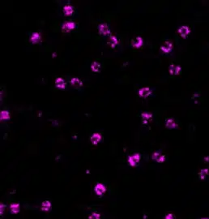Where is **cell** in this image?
I'll use <instances>...</instances> for the list:
<instances>
[{"label": "cell", "instance_id": "3", "mask_svg": "<svg viewBox=\"0 0 209 219\" xmlns=\"http://www.w3.org/2000/svg\"><path fill=\"white\" fill-rule=\"evenodd\" d=\"M177 32L180 34V36L185 38V37H186L191 33V29H190V28L187 27V26H182V27H180L178 28Z\"/></svg>", "mask_w": 209, "mask_h": 219}, {"label": "cell", "instance_id": "23", "mask_svg": "<svg viewBox=\"0 0 209 219\" xmlns=\"http://www.w3.org/2000/svg\"><path fill=\"white\" fill-rule=\"evenodd\" d=\"M10 209L13 214H17L20 211V205L19 204H11Z\"/></svg>", "mask_w": 209, "mask_h": 219}, {"label": "cell", "instance_id": "21", "mask_svg": "<svg viewBox=\"0 0 209 219\" xmlns=\"http://www.w3.org/2000/svg\"><path fill=\"white\" fill-rule=\"evenodd\" d=\"M91 68L93 72H98L100 68V63H98V62H96H96H93V63H92Z\"/></svg>", "mask_w": 209, "mask_h": 219}, {"label": "cell", "instance_id": "24", "mask_svg": "<svg viewBox=\"0 0 209 219\" xmlns=\"http://www.w3.org/2000/svg\"><path fill=\"white\" fill-rule=\"evenodd\" d=\"M89 219H100V216L97 213H93L89 216Z\"/></svg>", "mask_w": 209, "mask_h": 219}, {"label": "cell", "instance_id": "6", "mask_svg": "<svg viewBox=\"0 0 209 219\" xmlns=\"http://www.w3.org/2000/svg\"><path fill=\"white\" fill-rule=\"evenodd\" d=\"M106 191V188L104 184L102 183H97L95 186V192L98 196H101L103 195L104 192Z\"/></svg>", "mask_w": 209, "mask_h": 219}, {"label": "cell", "instance_id": "4", "mask_svg": "<svg viewBox=\"0 0 209 219\" xmlns=\"http://www.w3.org/2000/svg\"><path fill=\"white\" fill-rule=\"evenodd\" d=\"M173 49V43L171 42V41H165V43H164L163 45H161L160 46V49L163 51L164 53H169L171 50Z\"/></svg>", "mask_w": 209, "mask_h": 219}, {"label": "cell", "instance_id": "2", "mask_svg": "<svg viewBox=\"0 0 209 219\" xmlns=\"http://www.w3.org/2000/svg\"><path fill=\"white\" fill-rule=\"evenodd\" d=\"M76 28V23L74 22H66L64 23L62 26V31L63 33H68Z\"/></svg>", "mask_w": 209, "mask_h": 219}, {"label": "cell", "instance_id": "7", "mask_svg": "<svg viewBox=\"0 0 209 219\" xmlns=\"http://www.w3.org/2000/svg\"><path fill=\"white\" fill-rule=\"evenodd\" d=\"M152 159L154 160V161H156L157 162H160V163H161V162H164L165 160V155H162V154H160L159 152H155L153 154H152Z\"/></svg>", "mask_w": 209, "mask_h": 219}, {"label": "cell", "instance_id": "25", "mask_svg": "<svg viewBox=\"0 0 209 219\" xmlns=\"http://www.w3.org/2000/svg\"><path fill=\"white\" fill-rule=\"evenodd\" d=\"M165 219H175V218H174V216H173V214H169L166 215V216H165Z\"/></svg>", "mask_w": 209, "mask_h": 219}, {"label": "cell", "instance_id": "10", "mask_svg": "<svg viewBox=\"0 0 209 219\" xmlns=\"http://www.w3.org/2000/svg\"><path fill=\"white\" fill-rule=\"evenodd\" d=\"M98 30H99V33L103 34V35H106V34H109V28L108 27V25L106 24H101L98 26Z\"/></svg>", "mask_w": 209, "mask_h": 219}, {"label": "cell", "instance_id": "12", "mask_svg": "<svg viewBox=\"0 0 209 219\" xmlns=\"http://www.w3.org/2000/svg\"><path fill=\"white\" fill-rule=\"evenodd\" d=\"M55 85H56L57 88L63 89L66 87V83H65V81H64L63 78H57L56 81H55Z\"/></svg>", "mask_w": 209, "mask_h": 219}, {"label": "cell", "instance_id": "1", "mask_svg": "<svg viewBox=\"0 0 209 219\" xmlns=\"http://www.w3.org/2000/svg\"><path fill=\"white\" fill-rule=\"evenodd\" d=\"M140 160V154H139V153H136V154L128 157L129 164L132 166H136L139 163Z\"/></svg>", "mask_w": 209, "mask_h": 219}, {"label": "cell", "instance_id": "14", "mask_svg": "<svg viewBox=\"0 0 209 219\" xmlns=\"http://www.w3.org/2000/svg\"><path fill=\"white\" fill-rule=\"evenodd\" d=\"M41 39V34L39 33H33L31 37H30V41H31V42L33 43V44H36L37 42H39Z\"/></svg>", "mask_w": 209, "mask_h": 219}, {"label": "cell", "instance_id": "19", "mask_svg": "<svg viewBox=\"0 0 209 219\" xmlns=\"http://www.w3.org/2000/svg\"><path fill=\"white\" fill-rule=\"evenodd\" d=\"M51 208V204H50V201H43L42 204H41V210L43 211H48V210H50Z\"/></svg>", "mask_w": 209, "mask_h": 219}, {"label": "cell", "instance_id": "15", "mask_svg": "<svg viewBox=\"0 0 209 219\" xmlns=\"http://www.w3.org/2000/svg\"><path fill=\"white\" fill-rule=\"evenodd\" d=\"M71 84L72 86H74L75 88H80L83 86V83H82V81L80 80V79H78L76 77H75V78H73L71 79Z\"/></svg>", "mask_w": 209, "mask_h": 219}, {"label": "cell", "instance_id": "17", "mask_svg": "<svg viewBox=\"0 0 209 219\" xmlns=\"http://www.w3.org/2000/svg\"><path fill=\"white\" fill-rule=\"evenodd\" d=\"M73 12H74L73 7L71 6H70V5H67V6H65L63 7V12L66 16H71V15H72Z\"/></svg>", "mask_w": 209, "mask_h": 219}, {"label": "cell", "instance_id": "22", "mask_svg": "<svg viewBox=\"0 0 209 219\" xmlns=\"http://www.w3.org/2000/svg\"><path fill=\"white\" fill-rule=\"evenodd\" d=\"M0 119L1 120H6L10 119V113L7 111H3L0 113Z\"/></svg>", "mask_w": 209, "mask_h": 219}, {"label": "cell", "instance_id": "8", "mask_svg": "<svg viewBox=\"0 0 209 219\" xmlns=\"http://www.w3.org/2000/svg\"><path fill=\"white\" fill-rule=\"evenodd\" d=\"M152 94V90L149 88H142L139 90V95L142 98H147Z\"/></svg>", "mask_w": 209, "mask_h": 219}, {"label": "cell", "instance_id": "13", "mask_svg": "<svg viewBox=\"0 0 209 219\" xmlns=\"http://www.w3.org/2000/svg\"><path fill=\"white\" fill-rule=\"evenodd\" d=\"M90 140H91V142L93 144H96L101 140V135L99 134V133H94L91 136Z\"/></svg>", "mask_w": 209, "mask_h": 219}, {"label": "cell", "instance_id": "5", "mask_svg": "<svg viewBox=\"0 0 209 219\" xmlns=\"http://www.w3.org/2000/svg\"><path fill=\"white\" fill-rule=\"evenodd\" d=\"M169 73L173 76H176V75H178L180 74V72L182 71L181 67L177 65H175V64H171L169 66Z\"/></svg>", "mask_w": 209, "mask_h": 219}, {"label": "cell", "instance_id": "16", "mask_svg": "<svg viewBox=\"0 0 209 219\" xmlns=\"http://www.w3.org/2000/svg\"><path fill=\"white\" fill-rule=\"evenodd\" d=\"M141 116H142V119H143V121H144V123H148V121L152 119V115L150 114V113L146 112V113H143V114L141 115Z\"/></svg>", "mask_w": 209, "mask_h": 219}, {"label": "cell", "instance_id": "11", "mask_svg": "<svg viewBox=\"0 0 209 219\" xmlns=\"http://www.w3.org/2000/svg\"><path fill=\"white\" fill-rule=\"evenodd\" d=\"M165 127L169 128V129H173V128H176L178 127L177 123L173 120V119H169L166 120V123H165Z\"/></svg>", "mask_w": 209, "mask_h": 219}, {"label": "cell", "instance_id": "9", "mask_svg": "<svg viewBox=\"0 0 209 219\" xmlns=\"http://www.w3.org/2000/svg\"><path fill=\"white\" fill-rule=\"evenodd\" d=\"M144 43V41L142 39V37H136L133 41H131V45L135 48H140L142 46Z\"/></svg>", "mask_w": 209, "mask_h": 219}, {"label": "cell", "instance_id": "27", "mask_svg": "<svg viewBox=\"0 0 209 219\" xmlns=\"http://www.w3.org/2000/svg\"><path fill=\"white\" fill-rule=\"evenodd\" d=\"M201 219H208V218H201Z\"/></svg>", "mask_w": 209, "mask_h": 219}, {"label": "cell", "instance_id": "26", "mask_svg": "<svg viewBox=\"0 0 209 219\" xmlns=\"http://www.w3.org/2000/svg\"><path fill=\"white\" fill-rule=\"evenodd\" d=\"M0 207H1V211H0V213H1V214H3V210H4V209H5V205H0Z\"/></svg>", "mask_w": 209, "mask_h": 219}, {"label": "cell", "instance_id": "20", "mask_svg": "<svg viewBox=\"0 0 209 219\" xmlns=\"http://www.w3.org/2000/svg\"><path fill=\"white\" fill-rule=\"evenodd\" d=\"M209 174V170L208 169H203L201 170L200 173H199V177L200 179H204Z\"/></svg>", "mask_w": 209, "mask_h": 219}, {"label": "cell", "instance_id": "18", "mask_svg": "<svg viewBox=\"0 0 209 219\" xmlns=\"http://www.w3.org/2000/svg\"><path fill=\"white\" fill-rule=\"evenodd\" d=\"M108 43L111 45V47H114V46H116V45L118 44V41L116 37L110 36L109 38V41H108Z\"/></svg>", "mask_w": 209, "mask_h": 219}]
</instances>
